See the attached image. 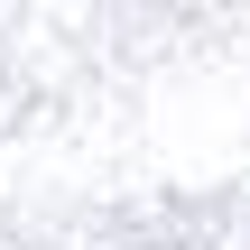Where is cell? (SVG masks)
Returning a JSON list of instances; mask_svg holds the SVG:
<instances>
[]
</instances>
